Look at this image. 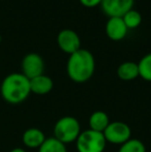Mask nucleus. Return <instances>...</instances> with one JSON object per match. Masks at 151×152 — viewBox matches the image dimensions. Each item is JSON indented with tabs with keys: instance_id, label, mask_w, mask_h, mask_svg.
I'll return each mask as SVG.
<instances>
[{
	"instance_id": "nucleus-5",
	"label": "nucleus",
	"mask_w": 151,
	"mask_h": 152,
	"mask_svg": "<svg viewBox=\"0 0 151 152\" xmlns=\"http://www.w3.org/2000/svg\"><path fill=\"white\" fill-rule=\"evenodd\" d=\"M107 143L113 145H122L131 139V129L128 124L122 121L110 122L103 132Z\"/></svg>"
},
{
	"instance_id": "nucleus-10",
	"label": "nucleus",
	"mask_w": 151,
	"mask_h": 152,
	"mask_svg": "<svg viewBox=\"0 0 151 152\" xmlns=\"http://www.w3.org/2000/svg\"><path fill=\"white\" fill-rule=\"evenodd\" d=\"M44 132L39 128L30 127L22 134V142L25 147L30 149H38L46 140Z\"/></svg>"
},
{
	"instance_id": "nucleus-13",
	"label": "nucleus",
	"mask_w": 151,
	"mask_h": 152,
	"mask_svg": "<svg viewBox=\"0 0 151 152\" xmlns=\"http://www.w3.org/2000/svg\"><path fill=\"white\" fill-rule=\"evenodd\" d=\"M110 122L111 121H110L107 113L103 112V111H95L89 117V129L104 132V130L107 128Z\"/></svg>"
},
{
	"instance_id": "nucleus-16",
	"label": "nucleus",
	"mask_w": 151,
	"mask_h": 152,
	"mask_svg": "<svg viewBox=\"0 0 151 152\" xmlns=\"http://www.w3.org/2000/svg\"><path fill=\"white\" fill-rule=\"evenodd\" d=\"M138 67L139 77H141L143 80L151 82V53L142 57L141 60L138 62Z\"/></svg>"
},
{
	"instance_id": "nucleus-12",
	"label": "nucleus",
	"mask_w": 151,
	"mask_h": 152,
	"mask_svg": "<svg viewBox=\"0 0 151 152\" xmlns=\"http://www.w3.org/2000/svg\"><path fill=\"white\" fill-rule=\"evenodd\" d=\"M117 76L122 81H133L139 77L138 63L133 61H125L117 68Z\"/></svg>"
},
{
	"instance_id": "nucleus-15",
	"label": "nucleus",
	"mask_w": 151,
	"mask_h": 152,
	"mask_svg": "<svg viewBox=\"0 0 151 152\" xmlns=\"http://www.w3.org/2000/svg\"><path fill=\"white\" fill-rule=\"evenodd\" d=\"M122 20H123V22H124V24L126 25L127 29H135V28H138V27L141 25L143 18H142L141 12L133 10V8H131V10H128V12L122 17Z\"/></svg>"
},
{
	"instance_id": "nucleus-8",
	"label": "nucleus",
	"mask_w": 151,
	"mask_h": 152,
	"mask_svg": "<svg viewBox=\"0 0 151 152\" xmlns=\"http://www.w3.org/2000/svg\"><path fill=\"white\" fill-rule=\"evenodd\" d=\"M135 0H103L101 3L104 12L109 18L120 17L122 18L133 6Z\"/></svg>"
},
{
	"instance_id": "nucleus-1",
	"label": "nucleus",
	"mask_w": 151,
	"mask_h": 152,
	"mask_svg": "<svg viewBox=\"0 0 151 152\" xmlns=\"http://www.w3.org/2000/svg\"><path fill=\"white\" fill-rule=\"evenodd\" d=\"M95 72V59L90 51L78 50L69 55L66 63L69 78L75 83H85L92 78Z\"/></svg>"
},
{
	"instance_id": "nucleus-11",
	"label": "nucleus",
	"mask_w": 151,
	"mask_h": 152,
	"mask_svg": "<svg viewBox=\"0 0 151 152\" xmlns=\"http://www.w3.org/2000/svg\"><path fill=\"white\" fill-rule=\"evenodd\" d=\"M54 87V82L49 76L44 74L40 75L38 77L30 80V90L31 93H34L36 95H46L50 93Z\"/></svg>"
},
{
	"instance_id": "nucleus-6",
	"label": "nucleus",
	"mask_w": 151,
	"mask_h": 152,
	"mask_svg": "<svg viewBox=\"0 0 151 152\" xmlns=\"http://www.w3.org/2000/svg\"><path fill=\"white\" fill-rule=\"evenodd\" d=\"M22 74L29 80L44 74V61L37 53H28L22 59L21 63Z\"/></svg>"
},
{
	"instance_id": "nucleus-18",
	"label": "nucleus",
	"mask_w": 151,
	"mask_h": 152,
	"mask_svg": "<svg viewBox=\"0 0 151 152\" xmlns=\"http://www.w3.org/2000/svg\"><path fill=\"white\" fill-rule=\"evenodd\" d=\"M103 0H80L81 4L86 7H94L101 3Z\"/></svg>"
},
{
	"instance_id": "nucleus-19",
	"label": "nucleus",
	"mask_w": 151,
	"mask_h": 152,
	"mask_svg": "<svg viewBox=\"0 0 151 152\" xmlns=\"http://www.w3.org/2000/svg\"><path fill=\"white\" fill-rule=\"evenodd\" d=\"M9 152H27L24 148H21V147H16V148L12 149Z\"/></svg>"
},
{
	"instance_id": "nucleus-7",
	"label": "nucleus",
	"mask_w": 151,
	"mask_h": 152,
	"mask_svg": "<svg viewBox=\"0 0 151 152\" xmlns=\"http://www.w3.org/2000/svg\"><path fill=\"white\" fill-rule=\"evenodd\" d=\"M57 44L61 51L71 55L81 49V38L73 29H62L57 35Z\"/></svg>"
},
{
	"instance_id": "nucleus-2",
	"label": "nucleus",
	"mask_w": 151,
	"mask_h": 152,
	"mask_svg": "<svg viewBox=\"0 0 151 152\" xmlns=\"http://www.w3.org/2000/svg\"><path fill=\"white\" fill-rule=\"evenodd\" d=\"M0 93L4 102L7 104H22L31 93L30 80L22 72H12L2 80Z\"/></svg>"
},
{
	"instance_id": "nucleus-20",
	"label": "nucleus",
	"mask_w": 151,
	"mask_h": 152,
	"mask_svg": "<svg viewBox=\"0 0 151 152\" xmlns=\"http://www.w3.org/2000/svg\"><path fill=\"white\" fill-rule=\"evenodd\" d=\"M0 42H1V35H0Z\"/></svg>"
},
{
	"instance_id": "nucleus-14",
	"label": "nucleus",
	"mask_w": 151,
	"mask_h": 152,
	"mask_svg": "<svg viewBox=\"0 0 151 152\" xmlns=\"http://www.w3.org/2000/svg\"><path fill=\"white\" fill-rule=\"evenodd\" d=\"M38 152H67V149L66 145L52 137L44 140L42 145L38 148Z\"/></svg>"
},
{
	"instance_id": "nucleus-3",
	"label": "nucleus",
	"mask_w": 151,
	"mask_h": 152,
	"mask_svg": "<svg viewBox=\"0 0 151 152\" xmlns=\"http://www.w3.org/2000/svg\"><path fill=\"white\" fill-rule=\"evenodd\" d=\"M54 138L63 144L76 142L81 134V125L73 116H64L58 119L54 126Z\"/></svg>"
},
{
	"instance_id": "nucleus-4",
	"label": "nucleus",
	"mask_w": 151,
	"mask_h": 152,
	"mask_svg": "<svg viewBox=\"0 0 151 152\" xmlns=\"http://www.w3.org/2000/svg\"><path fill=\"white\" fill-rule=\"evenodd\" d=\"M107 141L103 132L86 129L81 132L76 141L78 152H104L106 149Z\"/></svg>"
},
{
	"instance_id": "nucleus-17",
	"label": "nucleus",
	"mask_w": 151,
	"mask_h": 152,
	"mask_svg": "<svg viewBox=\"0 0 151 152\" xmlns=\"http://www.w3.org/2000/svg\"><path fill=\"white\" fill-rule=\"evenodd\" d=\"M118 152H146V147L138 139H129L124 144L120 145Z\"/></svg>"
},
{
	"instance_id": "nucleus-9",
	"label": "nucleus",
	"mask_w": 151,
	"mask_h": 152,
	"mask_svg": "<svg viewBox=\"0 0 151 152\" xmlns=\"http://www.w3.org/2000/svg\"><path fill=\"white\" fill-rule=\"evenodd\" d=\"M126 25L124 24L122 18L120 17H111L106 24V33L110 39L114 42H119L123 39L127 34Z\"/></svg>"
}]
</instances>
